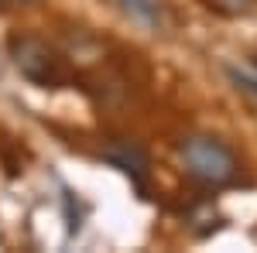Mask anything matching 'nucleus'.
Returning a JSON list of instances; mask_svg holds the SVG:
<instances>
[{
	"label": "nucleus",
	"mask_w": 257,
	"mask_h": 253,
	"mask_svg": "<svg viewBox=\"0 0 257 253\" xmlns=\"http://www.w3.org/2000/svg\"><path fill=\"white\" fill-rule=\"evenodd\" d=\"M182 164H185V171L196 181L209 185V188H223V185L237 181V171H240L237 154L223 140L206 137V134L182 140Z\"/></svg>",
	"instance_id": "f257e3e1"
},
{
	"label": "nucleus",
	"mask_w": 257,
	"mask_h": 253,
	"mask_svg": "<svg viewBox=\"0 0 257 253\" xmlns=\"http://www.w3.org/2000/svg\"><path fill=\"white\" fill-rule=\"evenodd\" d=\"M7 52H11L14 69L28 82L41 86V89H59V86L69 82L62 55L45 38H38V35H14L11 45H7Z\"/></svg>",
	"instance_id": "f03ea898"
},
{
	"label": "nucleus",
	"mask_w": 257,
	"mask_h": 253,
	"mask_svg": "<svg viewBox=\"0 0 257 253\" xmlns=\"http://www.w3.org/2000/svg\"><path fill=\"white\" fill-rule=\"evenodd\" d=\"M99 157L110 161L113 168H120L138 188H144V181H148V154L141 151L138 144H131V140H110Z\"/></svg>",
	"instance_id": "7ed1b4c3"
},
{
	"label": "nucleus",
	"mask_w": 257,
	"mask_h": 253,
	"mask_svg": "<svg viewBox=\"0 0 257 253\" xmlns=\"http://www.w3.org/2000/svg\"><path fill=\"white\" fill-rule=\"evenodd\" d=\"M213 11L219 14H230V18H240V14H247L250 7H254V0H206Z\"/></svg>",
	"instance_id": "20e7f679"
},
{
	"label": "nucleus",
	"mask_w": 257,
	"mask_h": 253,
	"mask_svg": "<svg viewBox=\"0 0 257 253\" xmlns=\"http://www.w3.org/2000/svg\"><path fill=\"white\" fill-rule=\"evenodd\" d=\"M230 79L237 82V89H243L250 99H257V82L254 79H247V76H240V72H230Z\"/></svg>",
	"instance_id": "39448f33"
},
{
	"label": "nucleus",
	"mask_w": 257,
	"mask_h": 253,
	"mask_svg": "<svg viewBox=\"0 0 257 253\" xmlns=\"http://www.w3.org/2000/svg\"><path fill=\"white\" fill-rule=\"evenodd\" d=\"M11 4H18V7H35L38 0H11Z\"/></svg>",
	"instance_id": "423d86ee"
},
{
	"label": "nucleus",
	"mask_w": 257,
	"mask_h": 253,
	"mask_svg": "<svg viewBox=\"0 0 257 253\" xmlns=\"http://www.w3.org/2000/svg\"><path fill=\"white\" fill-rule=\"evenodd\" d=\"M7 4H11V0H0V11H4V7H7Z\"/></svg>",
	"instance_id": "0eeeda50"
},
{
	"label": "nucleus",
	"mask_w": 257,
	"mask_h": 253,
	"mask_svg": "<svg viewBox=\"0 0 257 253\" xmlns=\"http://www.w3.org/2000/svg\"><path fill=\"white\" fill-rule=\"evenodd\" d=\"M254 65H257V52H254Z\"/></svg>",
	"instance_id": "6e6552de"
}]
</instances>
